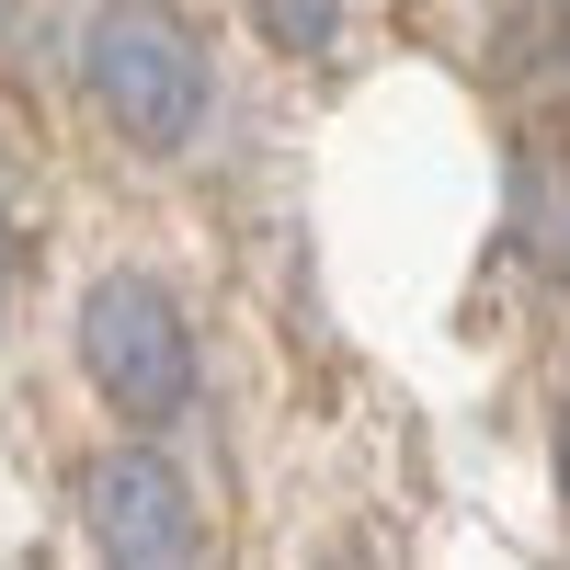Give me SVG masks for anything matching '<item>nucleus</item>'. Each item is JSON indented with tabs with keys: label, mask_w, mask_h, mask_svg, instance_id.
<instances>
[{
	"label": "nucleus",
	"mask_w": 570,
	"mask_h": 570,
	"mask_svg": "<svg viewBox=\"0 0 570 570\" xmlns=\"http://www.w3.org/2000/svg\"><path fill=\"white\" fill-rule=\"evenodd\" d=\"M80 80L126 149H183L206 126V46L171 0H104L80 23Z\"/></svg>",
	"instance_id": "obj_1"
},
{
	"label": "nucleus",
	"mask_w": 570,
	"mask_h": 570,
	"mask_svg": "<svg viewBox=\"0 0 570 570\" xmlns=\"http://www.w3.org/2000/svg\"><path fill=\"white\" fill-rule=\"evenodd\" d=\"M80 365L126 422H171L195 400V331H183L160 274H104L80 297Z\"/></svg>",
	"instance_id": "obj_2"
},
{
	"label": "nucleus",
	"mask_w": 570,
	"mask_h": 570,
	"mask_svg": "<svg viewBox=\"0 0 570 570\" xmlns=\"http://www.w3.org/2000/svg\"><path fill=\"white\" fill-rule=\"evenodd\" d=\"M80 537L104 570H195V491L160 445H115L80 468Z\"/></svg>",
	"instance_id": "obj_3"
},
{
	"label": "nucleus",
	"mask_w": 570,
	"mask_h": 570,
	"mask_svg": "<svg viewBox=\"0 0 570 570\" xmlns=\"http://www.w3.org/2000/svg\"><path fill=\"white\" fill-rule=\"evenodd\" d=\"M502 240L537 285H570V149L537 126L513 137V171H502Z\"/></svg>",
	"instance_id": "obj_4"
},
{
	"label": "nucleus",
	"mask_w": 570,
	"mask_h": 570,
	"mask_svg": "<svg viewBox=\"0 0 570 570\" xmlns=\"http://www.w3.org/2000/svg\"><path fill=\"white\" fill-rule=\"evenodd\" d=\"M559 58H570V12L559 0H491V80L537 91Z\"/></svg>",
	"instance_id": "obj_5"
},
{
	"label": "nucleus",
	"mask_w": 570,
	"mask_h": 570,
	"mask_svg": "<svg viewBox=\"0 0 570 570\" xmlns=\"http://www.w3.org/2000/svg\"><path fill=\"white\" fill-rule=\"evenodd\" d=\"M263 46H285V58H320L331 35H343V0H252Z\"/></svg>",
	"instance_id": "obj_6"
},
{
	"label": "nucleus",
	"mask_w": 570,
	"mask_h": 570,
	"mask_svg": "<svg viewBox=\"0 0 570 570\" xmlns=\"http://www.w3.org/2000/svg\"><path fill=\"white\" fill-rule=\"evenodd\" d=\"M12 285H23V240L0 228V320H12Z\"/></svg>",
	"instance_id": "obj_7"
},
{
	"label": "nucleus",
	"mask_w": 570,
	"mask_h": 570,
	"mask_svg": "<svg viewBox=\"0 0 570 570\" xmlns=\"http://www.w3.org/2000/svg\"><path fill=\"white\" fill-rule=\"evenodd\" d=\"M559 502H570V389H559Z\"/></svg>",
	"instance_id": "obj_8"
},
{
	"label": "nucleus",
	"mask_w": 570,
	"mask_h": 570,
	"mask_svg": "<svg viewBox=\"0 0 570 570\" xmlns=\"http://www.w3.org/2000/svg\"><path fill=\"white\" fill-rule=\"evenodd\" d=\"M320 570H376V559H365V548H331V559H320Z\"/></svg>",
	"instance_id": "obj_9"
}]
</instances>
